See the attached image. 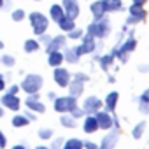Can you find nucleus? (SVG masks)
<instances>
[{
    "instance_id": "3c124183",
    "label": "nucleus",
    "mask_w": 149,
    "mask_h": 149,
    "mask_svg": "<svg viewBox=\"0 0 149 149\" xmlns=\"http://www.w3.org/2000/svg\"><path fill=\"white\" fill-rule=\"evenodd\" d=\"M35 149H49V147H47V146H37Z\"/></svg>"
},
{
    "instance_id": "4be33fe9",
    "label": "nucleus",
    "mask_w": 149,
    "mask_h": 149,
    "mask_svg": "<svg viewBox=\"0 0 149 149\" xmlns=\"http://www.w3.org/2000/svg\"><path fill=\"white\" fill-rule=\"evenodd\" d=\"M137 102H139V111H140L142 114H149V90H146V91L137 98Z\"/></svg>"
},
{
    "instance_id": "f03ea898",
    "label": "nucleus",
    "mask_w": 149,
    "mask_h": 149,
    "mask_svg": "<svg viewBox=\"0 0 149 149\" xmlns=\"http://www.w3.org/2000/svg\"><path fill=\"white\" fill-rule=\"evenodd\" d=\"M95 118H97V121H98V128H100V130L109 132V130H112V128H119V123H118L116 112H114V116H112L111 112L100 109V111L95 112Z\"/></svg>"
},
{
    "instance_id": "e433bc0d",
    "label": "nucleus",
    "mask_w": 149,
    "mask_h": 149,
    "mask_svg": "<svg viewBox=\"0 0 149 149\" xmlns=\"http://www.w3.org/2000/svg\"><path fill=\"white\" fill-rule=\"evenodd\" d=\"M13 19L14 21H23V18H25V11H21V9H18V11H13Z\"/></svg>"
},
{
    "instance_id": "7ed1b4c3",
    "label": "nucleus",
    "mask_w": 149,
    "mask_h": 149,
    "mask_svg": "<svg viewBox=\"0 0 149 149\" xmlns=\"http://www.w3.org/2000/svg\"><path fill=\"white\" fill-rule=\"evenodd\" d=\"M44 84V79L42 76H39V74H28V76L23 79V83L19 84V88L25 91V93H39L40 88Z\"/></svg>"
},
{
    "instance_id": "09e8293b",
    "label": "nucleus",
    "mask_w": 149,
    "mask_h": 149,
    "mask_svg": "<svg viewBox=\"0 0 149 149\" xmlns=\"http://www.w3.org/2000/svg\"><path fill=\"white\" fill-rule=\"evenodd\" d=\"M47 97H49V98H51V100H54V98H56V95H54V93H53V91H49V93H47Z\"/></svg>"
},
{
    "instance_id": "1a4fd4ad",
    "label": "nucleus",
    "mask_w": 149,
    "mask_h": 149,
    "mask_svg": "<svg viewBox=\"0 0 149 149\" xmlns=\"http://www.w3.org/2000/svg\"><path fill=\"white\" fill-rule=\"evenodd\" d=\"M0 104H2V107L13 111V112H18L19 107H21V100L18 98V95H11V93H4L2 98H0Z\"/></svg>"
},
{
    "instance_id": "9b49d317",
    "label": "nucleus",
    "mask_w": 149,
    "mask_h": 149,
    "mask_svg": "<svg viewBox=\"0 0 149 149\" xmlns=\"http://www.w3.org/2000/svg\"><path fill=\"white\" fill-rule=\"evenodd\" d=\"M95 49H97L95 37H93L91 33H86V35L83 37V44H81V46H77L79 54H81V56H83V54H90V53H93Z\"/></svg>"
},
{
    "instance_id": "5fc2aeb1",
    "label": "nucleus",
    "mask_w": 149,
    "mask_h": 149,
    "mask_svg": "<svg viewBox=\"0 0 149 149\" xmlns=\"http://www.w3.org/2000/svg\"><path fill=\"white\" fill-rule=\"evenodd\" d=\"M0 77H2V74H0Z\"/></svg>"
},
{
    "instance_id": "5701e85b",
    "label": "nucleus",
    "mask_w": 149,
    "mask_h": 149,
    "mask_svg": "<svg viewBox=\"0 0 149 149\" xmlns=\"http://www.w3.org/2000/svg\"><path fill=\"white\" fill-rule=\"evenodd\" d=\"M11 125H13L14 128H25V126L30 125V119H28L25 114H14V118L11 119Z\"/></svg>"
},
{
    "instance_id": "dca6fc26",
    "label": "nucleus",
    "mask_w": 149,
    "mask_h": 149,
    "mask_svg": "<svg viewBox=\"0 0 149 149\" xmlns=\"http://www.w3.org/2000/svg\"><path fill=\"white\" fill-rule=\"evenodd\" d=\"M118 100H119V93H118V91H111V93L105 97V102H104L105 111L111 112V114H114V112H116V107H118Z\"/></svg>"
},
{
    "instance_id": "4468645a",
    "label": "nucleus",
    "mask_w": 149,
    "mask_h": 149,
    "mask_svg": "<svg viewBox=\"0 0 149 149\" xmlns=\"http://www.w3.org/2000/svg\"><path fill=\"white\" fill-rule=\"evenodd\" d=\"M98 121L95 118V114H86L84 116V123H83V132L84 133H95L98 132Z\"/></svg>"
},
{
    "instance_id": "a18cd8bd",
    "label": "nucleus",
    "mask_w": 149,
    "mask_h": 149,
    "mask_svg": "<svg viewBox=\"0 0 149 149\" xmlns=\"http://www.w3.org/2000/svg\"><path fill=\"white\" fill-rule=\"evenodd\" d=\"M13 149H28V147H26L25 144H14V146H13Z\"/></svg>"
},
{
    "instance_id": "37998d69",
    "label": "nucleus",
    "mask_w": 149,
    "mask_h": 149,
    "mask_svg": "<svg viewBox=\"0 0 149 149\" xmlns=\"http://www.w3.org/2000/svg\"><path fill=\"white\" fill-rule=\"evenodd\" d=\"M25 116H26V118H28L30 121H35V119H37V116H35V114H32V111H28V112H26Z\"/></svg>"
},
{
    "instance_id": "f3484780",
    "label": "nucleus",
    "mask_w": 149,
    "mask_h": 149,
    "mask_svg": "<svg viewBox=\"0 0 149 149\" xmlns=\"http://www.w3.org/2000/svg\"><path fill=\"white\" fill-rule=\"evenodd\" d=\"M68 95L70 97H74V98H79L81 95H83V91H84V83H81V81H77V79H72V83H68Z\"/></svg>"
},
{
    "instance_id": "603ef678",
    "label": "nucleus",
    "mask_w": 149,
    "mask_h": 149,
    "mask_svg": "<svg viewBox=\"0 0 149 149\" xmlns=\"http://www.w3.org/2000/svg\"><path fill=\"white\" fill-rule=\"evenodd\" d=\"M0 49H4V42L2 40H0Z\"/></svg>"
},
{
    "instance_id": "6e6552de",
    "label": "nucleus",
    "mask_w": 149,
    "mask_h": 149,
    "mask_svg": "<svg viewBox=\"0 0 149 149\" xmlns=\"http://www.w3.org/2000/svg\"><path fill=\"white\" fill-rule=\"evenodd\" d=\"M53 79H54V83H56L60 88H67L68 83H70V72H68L67 68H63L61 65H60V67H54Z\"/></svg>"
},
{
    "instance_id": "473e14b6",
    "label": "nucleus",
    "mask_w": 149,
    "mask_h": 149,
    "mask_svg": "<svg viewBox=\"0 0 149 149\" xmlns=\"http://www.w3.org/2000/svg\"><path fill=\"white\" fill-rule=\"evenodd\" d=\"M0 63L6 65V67H14L16 60H14V56H11V54H4L2 58H0Z\"/></svg>"
},
{
    "instance_id": "393cba45",
    "label": "nucleus",
    "mask_w": 149,
    "mask_h": 149,
    "mask_svg": "<svg viewBox=\"0 0 149 149\" xmlns=\"http://www.w3.org/2000/svg\"><path fill=\"white\" fill-rule=\"evenodd\" d=\"M58 26H60L63 32H70L72 28H76V23H74V19H72V18H68V16L65 14V16L58 21Z\"/></svg>"
},
{
    "instance_id": "9d476101",
    "label": "nucleus",
    "mask_w": 149,
    "mask_h": 149,
    "mask_svg": "<svg viewBox=\"0 0 149 149\" xmlns=\"http://www.w3.org/2000/svg\"><path fill=\"white\" fill-rule=\"evenodd\" d=\"M104 107V102L98 98V97H86L84 98V102H83V111L86 112V114H95L97 111H100Z\"/></svg>"
},
{
    "instance_id": "4c0bfd02",
    "label": "nucleus",
    "mask_w": 149,
    "mask_h": 149,
    "mask_svg": "<svg viewBox=\"0 0 149 149\" xmlns=\"http://www.w3.org/2000/svg\"><path fill=\"white\" fill-rule=\"evenodd\" d=\"M72 79H77V81H81V83H86L90 77L86 76V74H83V72H77V74H74V77Z\"/></svg>"
},
{
    "instance_id": "c9c22d12",
    "label": "nucleus",
    "mask_w": 149,
    "mask_h": 149,
    "mask_svg": "<svg viewBox=\"0 0 149 149\" xmlns=\"http://www.w3.org/2000/svg\"><path fill=\"white\" fill-rule=\"evenodd\" d=\"M63 142H65V139H63V137H58V139L53 140V144H51L49 149H61V147H63Z\"/></svg>"
},
{
    "instance_id": "ea45409f",
    "label": "nucleus",
    "mask_w": 149,
    "mask_h": 149,
    "mask_svg": "<svg viewBox=\"0 0 149 149\" xmlns=\"http://www.w3.org/2000/svg\"><path fill=\"white\" fill-rule=\"evenodd\" d=\"M7 147V137H6V133L0 130V149H6Z\"/></svg>"
},
{
    "instance_id": "bb28decb",
    "label": "nucleus",
    "mask_w": 149,
    "mask_h": 149,
    "mask_svg": "<svg viewBox=\"0 0 149 149\" xmlns=\"http://www.w3.org/2000/svg\"><path fill=\"white\" fill-rule=\"evenodd\" d=\"M146 126H147V125H146V121H139V123L132 128V137H133V139H137V140H139V139H142V135H144V132H146Z\"/></svg>"
},
{
    "instance_id": "f257e3e1",
    "label": "nucleus",
    "mask_w": 149,
    "mask_h": 149,
    "mask_svg": "<svg viewBox=\"0 0 149 149\" xmlns=\"http://www.w3.org/2000/svg\"><path fill=\"white\" fill-rule=\"evenodd\" d=\"M77 107V98H74L70 95L67 97H56L53 100V109L60 114H70L74 109Z\"/></svg>"
},
{
    "instance_id": "6ab92c4d",
    "label": "nucleus",
    "mask_w": 149,
    "mask_h": 149,
    "mask_svg": "<svg viewBox=\"0 0 149 149\" xmlns=\"http://www.w3.org/2000/svg\"><path fill=\"white\" fill-rule=\"evenodd\" d=\"M91 13H93L95 19H100V18H104V16H105L107 9H105L104 0H97V2H93V4H91Z\"/></svg>"
},
{
    "instance_id": "a878e982",
    "label": "nucleus",
    "mask_w": 149,
    "mask_h": 149,
    "mask_svg": "<svg viewBox=\"0 0 149 149\" xmlns=\"http://www.w3.org/2000/svg\"><path fill=\"white\" fill-rule=\"evenodd\" d=\"M60 125H61L63 128H76V126H77V119L72 118L70 114H63V116L60 118Z\"/></svg>"
},
{
    "instance_id": "c756f323",
    "label": "nucleus",
    "mask_w": 149,
    "mask_h": 149,
    "mask_svg": "<svg viewBox=\"0 0 149 149\" xmlns=\"http://www.w3.org/2000/svg\"><path fill=\"white\" fill-rule=\"evenodd\" d=\"M23 49H25V53H35V51H39V40H33V39L25 40Z\"/></svg>"
},
{
    "instance_id": "864d4df0",
    "label": "nucleus",
    "mask_w": 149,
    "mask_h": 149,
    "mask_svg": "<svg viewBox=\"0 0 149 149\" xmlns=\"http://www.w3.org/2000/svg\"><path fill=\"white\" fill-rule=\"evenodd\" d=\"M4 6V0H0V7H2Z\"/></svg>"
},
{
    "instance_id": "0eeeda50",
    "label": "nucleus",
    "mask_w": 149,
    "mask_h": 149,
    "mask_svg": "<svg viewBox=\"0 0 149 149\" xmlns=\"http://www.w3.org/2000/svg\"><path fill=\"white\" fill-rule=\"evenodd\" d=\"M119 128H112V130H109V133L100 140V146H98V149H114L116 146H118V142H119Z\"/></svg>"
},
{
    "instance_id": "2f4dec72",
    "label": "nucleus",
    "mask_w": 149,
    "mask_h": 149,
    "mask_svg": "<svg viewBox=\"0 0 149 149\" xmlns=\"http://www.w3.org/2000/svg\"><path fill=\"white\" fill-rule=\"evenodd\" d=\"M37 135H39L40 140H49V139H53L54 132H53L51 128H40V130L37 132Z\"/></svg>"
},
{
    "instance_id": "aec40b11",
    "label": "nucleus",
    "mask_w": 149,
    "mask_h": 149,
    "mask_svg": "<svg viewBox=\"0 0 149 149\" xmlns=\"http://www.w3.org/2000/svg\"><path fill=\"white\" fill-rule=\"evenodd\" d=\"M65 60H63V53L61 51H51V53H47V63L54 68V67H60L61 63H63Z\"/></svg>"
},
{
    "instance_id": "c03bdc74",
    "label": "nucleus",
    "mask_w": 149,
    "mask_h": 149,
    "mask_svg": "<svg viewBox=\"0 0 149 149\" xmlns=\"http://www.w3.org/2000/svg\"><path fill=\"white\" fill-rule=\"evenodd\" d=\"M139 70L140 72H149V65H139Z\"/></svg>"
},
{
    "instance_id": "de8ad7c7",
    "label": "nucleus",
    "mask_w": 149,
    "mask_h": 149,
    "mask_svg": "<svg viewBox=\"0 0 149 149\" xmlns=\"http://www.w3.org/2000/svg\"><path fill=\"white\" fill-rule=\"evenodd\" d=\"M147 0H133V4H139V6H144Z\"/></svg>"
},
{
    "instance_id": "72a5a7b5",
    "label": "nucleus",
    "mask_w": 149,
    "mask_h": 149,
    "mask_svg": "<svg viewBox=\"0 0 149 149\" xmlns=\"http://www.w3.org/2000/svg\"><path fill=\"white\" fill-rule=\"evenodd\" d=\"M70 116H72V118H76V119H79V118H84V116H86V112L83 111V107H79V105H77L76 109L70 112Z\"/></svg>"
},
{
    "instance_id": "c85d7f7f",
    "label": "nucleus",
    "mask_w": 149,
    "mask_h": 149,
    "mask_svg": "<svg viewBox=\"0 0 149 149\" xmlns=\"http://www.w3.org/2000/svg\"><path fill=\"white\" fill-rule=\"evenodd\" d=\"M98 63H100V67H102V70H109V67L114 63V56L112 54H105V56H100L98 58Z\"/></svg>"
},
{
    "instance_id": "79ce46f5",
    "label": "nucleus",
    "mask_w": 149,
    "mask_h": 149,
    "mask_svg": "<svg viewBox=\"0 0 149 149\" xmlns=\"http://www.w3.org/2000/svg\"><path fill=\"white\" fill-rule=\"evenodd\" d=\"M19 90H21V88H19L18 84H13V86L7 90V93H11V95H18V91H19Z\"/></svg>"
},
{
    "instance_id": "58836bf2",
    "label": "nucleus",
    "mask_w": 149,
    "mask_h": 149,
    "mask_svg": "<svg viewBox=\"0 0 149 149\" xmlns=\"http://www.w3.org/2000/svg\"><path fill=\"white\" fill-rule=\"evenodd\" d=\"M83 149H98V144H95L91 140H84L83 142Z\"/></svg>"
},
{
    "instance_id": "f8f14e48",
    "label": "nucleus",
    "mask_w": 149,
    "mask_h": 149,
    "mask_svg": "<svg viewBox=\"0 0 149 149\" xmlns=\"http://www.w3.org/2000/svg\"><path fill=\"white\" fill-rule=\"evenodd\" d=\"M146 18V11L142 9V6L139 4H133L130 7V18L126 19V25H133V23H139Z\"/></svg>"
},
{
    "instance_id": "412c9836",
    "label": "nucleus",
    "mask_w": 149,
    "mask_h": 149,
    "mask_svg": "<svg viewBox=\"0 0 149 149\" xmlns=\"http://www.w3.org/2000/svg\"><path fill=\"white\" fill-rule=\"evenodd\" d=\"M79 58H81V54H79L77 47L65 49V53H63V60H65L67 63H79Z\"/></svg>"
},
{
    "instance_id": "49530a36",
    "label": "nucleus",
    "mask_w": 149,
    "mask_h": 149,
    "mask_svg": "<svg viewBox=\"0 0 149 149\" xmlns=\"http://www.w3.org/2000/svg\"><path fill=\"white\" fill-rule=\"evenodd\" d=\"M6 90V81H4V77H0V91H4Z\"/></svg>"
},
{
    "instance_id": "39448f33",
    "label": "nucleus",
    "mask_w": 149,
    "mask_h": 149,
    "mask_svg": "<svg viewBox=\"0 0 149 149\" xmlns=\"http://www.w3.org/2000/svg\"><path fill=\"white\" fill-rule=\"evenodd\" d=\"M135 47H137V40L133 39V35H130V37H128L121 46L114 47V51H112L111 54H112L114 58H119V61H121V63H125V61L128 60V54H130Z\"/></svg>"
},
{
    "instance_id": "7c9ffc66",
    "label": "nucleus",
    "mask_w": 149,
    "mask_h": 149,
    "mask_svg": "<svg viewBox=\"0 0 149 149\" xmlns=\"http://www.w3.org/2000/svg\"><path fill=\"white\" fill-rule=\"evenodd\" d=\"M104 4H105L107 11H121L123 9L121 0H104Z\"/></svg>"
},
{
    "instance_id": "a19ab883",
    "label": "nucleus",
    "mask_w": 149,
    "mask_h": 149,
    "mask_svg": "<svg viewBox=\"0 0 149 149\" xmlns=\"http://www.w3.org/2000/svg\"><path fill=\"white\" fill-rule=\"evenodd\" d=\"M39 37H40V39H39V42H42L44 46H47V44H49V40H51V37H49V35H46V32H44L42 35H39Z\"/></svg>"
},
{
    "instance_id": "ddd939ff",
    "label": "nucleus",
    "mask_w": 149,
    "mask_h": 149,
    "mask_svg": "<svg viewBox=\"0 0 149 149\" xmlns=\"http://www.w3.org/2000/svg\"><path fill=\"white\" fill-rule=\"evenodd\" d=\"M63 11L68 18L76 19L79 16V4L77 0H63Z\"/></svg>"
},
{
    "instance_id": "2eb2a0df",
    "label": "nucleus",
    "mask_w": 149,
    "mask_h": 149,
    "mask_svg": "<svg viewBox=\"0 0 149 149\" xmlns=\"http://www.w3.org/2000/svg\"><path fill=\"white\" fill-rule=\"evenodd\" d=\"M65 42H67V37H65V35H56V37H51L49 44L46 46V53L63 49V47H65Z\"/></svg>"
},
{
    "instance_id": "8fccbe9b",
    "label": "nucleus",
    "mask_w": 149,
    "mask_h": 149,
    "mask_svg": "<svg viewBox=\"0 0 149 149\" xmlns=\"http://www.w3.org/2000/svg\"><path fill=\"white\" fill-rule=\"evenodd\" d=\"M0 118H4V107L0 105Z\"/></svg>"
},
{
    "instance_id": "20e7f679",
    "label": "nucleus",
    "mask_w": 149,
    "mask_h": 149,
    "mask_svg": "<svg viewBox=\"0 0 149 149\" xmlns=\"http://www.w3.org/2000/svg\"><path fill=\"white\" fill-rule=\"evenodd\" d=\"M111 32V25H109V19L104 16L100 19H95L90 26H88V33H91L95 39H105Z\"/></svg>"
},
{
    "instance_id": "423d86ee",
    "label": "nucleus",
    "mask_w": 149,
    "mask_h": 149,
    "mask_svg": "<svg viewBox=\"0 0 149 149\" xmlns=\"http://www.w3.org/2000/svg\"><path fill=\"white\" fill-rule=\"evenodd\" d=\"M30 23H32V28H33V33L35 35H42L46 30H47V18L40 13H32L30 14Z\"/></svg>"
},
{
    "instance_id": "b1692460",
    "label": "nucleus",
    "mask_w": 149,
    "mask_h": 149,
    "mask_svg": "<svg viewBox=\"0 0 149 149\" xmlns=\"http://www.w3.org/2000/svg\"><path fill=\"white\" fill-rule=\"evenodd\" d=\"M61 149H83V140L77 137H72V139H65L63 147Z\"/></svg>"
},
{
    "instance_id": "a211bd4d",
    "label": "nucleus",
    "mask_w": 149,
    "mask_h": 149,
    "mask_svg": "<svg viewBox=\"0 0 149 149\" xmlns=\"http://www.w3.org/2000/svg\"><path fill=\"white\" fill-rule=\"evenodd\" d=\"M25 105L28 107V111H32V112H37V114H42V112H46V105H44L42 102H39V100L26 98V100H25Z\"/></svg>"
},
{
    "instance_id": "cd10ccee",
    "label": "nucleus",
    "mask_w": 149,
    "mask_h": 149,
    "mask_svg": "<svg viewBox=\"0 0 149 149\" xmlns=\"http://www.w3.org/2000/svg\"><path fill=\"white\" fill-rule=\"evenodd\" d=\"M63 16H65V11H63V7H61V6H58V4L51 6V18H53V21H56V23H58Z\"/></svg>"
},
{
    "instance_id": "f704fd0d",
    "label": "nucleus",
    "mask_w": 149,
    "mask_h": 149,
    "mask_svg": "<svg viewBox=\"0 0 149 149\" xmlns=\"http://www.w3.org/2000/svg\"><path fill=\"white\" fill-rule=\"evenodd\" d=\"M67 37H68V39H81V37H83V30H79V28H72V30L68 32Z\"/></svg>"
}]
</instances>
